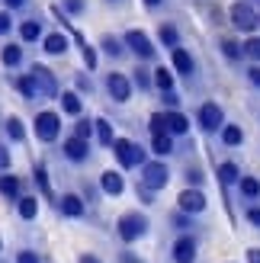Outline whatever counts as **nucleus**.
<instances>
[{
  "label": "nucleus",
  "mask_w": 260,
  "mask_h": 263,
  "mask_svg": "<svg viewBox=\"0 0 260 263\" xmlns=\"http://www.w3.org/2000/svg\"><path fill=\"white\" fill-rule=\"evenodd\" d=\"M4 64H7V68L23 64V48L20 45H4Z\"/></svg>",
  "instance_id": "obj_31"
},
{
  "label": "nucleus",
  "mask_w": 260,
  "mask_h": 263,
  "mask_svg": "<svg viewBox=\"0 0 260 263\" xmlns=\"http://www.w3.org/2000/svg\"><path fill=\"white\" fill-rule=\"evenodd\" d=\"M248 263H260V247H251L248 251Z\"/></svg>",
  "instance_id": "obj_49"
},
{
  "label": "nucleus",
  "mask_w": 260,
  "mask_h": 263,
  "mask_svg": "<svg viewBox=\"0 0 260 263\" xmlns=\"http://www.w3.org/2000/svg\"><path fill=\"white\" fill-rule=\"evenodd\" d=\"M151 151L158 154V157L174 154V135H171V132H161V135H154V138H151Z\"/></svg>",
  "instance_id": "obj_18"
},
{
  "label": "nucleus",
  "mask_w": 260,
  "mask_h": 263,
  "mask_svg": "<svg viewBox=\"0 0 260 263\" xmlns=\"http://www.w3.org/2000/svg\"><path fill=\"white\" fill-rule=\"evenodd\" d=\"M164 103H167L171 109H177V106H180V97L174 93V90H164Z\"/></svg>",
  "instance_id": "obj_46"
},
{
  "label": "nucleus",
  "mask_w": 260,
  "mask_h": 263,
  "mask_svg": "<svg viewBox=\"0 0 260 263\" xmlns=\"http://www.w3.org/2000/svg\"><path fill=\"white\" fill-rule=\"evenodd\" d=\"M254 7H257V10H260V0H254Z\"/></svg>",
  "instance_id": "obj_55"
},
{
  "label": "nucleus",
  "mask_w": 260,
  "mask_h": 263,
  "mask_svg": "<svg viewBox=\"0 0 260 263\" xmlns=\"http://www.w3.org/2000/svg\"><path fill=\"white\" fill-rule=\"evenodd\" d=\"M0 247H4V241H0Z\"/></svg>",
  "instance_id": "obj_56"
},
{
  "label": "nucleus",
  "mask_w": 260,
  "mask_h": 263,
  "mask_svg": "<svg viewBox=\"0 0 260 263\" xmlns=\"http://www.w3.org/2000/svg\"><path fill=\"white\" fill-rule=\"evenodd\" d=\"M77 90H84V93L90 90V81H87V77H77Z\"/></svg>",
  "instance_id": "obj_52"
},
{
  "label": "nucleus",
  "mask_w": 260,
  "mask_h": 263,
  "mask_svg": "<svg viewBox=\"0 0 260 263\" xmlns=\"http://www.w3.org/2000/svg\"><path fill=\"white\" fill-rule=\"evenodd\" d=\"M100 48L106 51V55H113V58H122L128 45H125V39H116V35H103V39H100Z\"/></svg>",
  "instance_id": "obj_19"
},
{
  "label": "nucleus",
  "mask_w": 260,
  "mask_h": 263,
  "mask_svg": "<svg viewBox=\"0 0 260 263\" xmlns=\"http://www.w3.org/2000/svg\"><path fill=\"white\" fill-rule=\"evenodd\" d=\"M64 10L77 16V13H84V0H64Z\"/></svg>",
  "instance_id": "obj_43"
},
{
  "label": "nucleus",
  "mask_w": 260,
  "mask_h": 263,
  "mask_svg": "<svg viewBox=\"0 0 260 263\" xmlns=\"http://www.w3.org/2000/svg\"><path fill=\"white\" fill-rule=\"evenodd\" d=\"M167 132H171V135H187V132H190V119H187V116L183 112H167Z\"/></svg>",
  "instance_id": "obj_20"
},
{
  "label": "nucleus",
  "mask_w": 260,
  "mask_h": 263,
  "mask_svg": "<svg viewBox=\"0 0 260 263\" xmlns=\"http://www.w3.org/2000/svg\"><path fill=\"white\" fill-rule=\"evenodd\" d=\"M4 167H10V151L0 144V170H4Z\"/></svg>",
  "instance_id": "obj_48"
},
{
  "label": "nucleus",
  "mask_w": 260,
  "mask_h": 263,
  "mask_svg": "<svg viewBox=\"0 0 260 263\" xmlns=\"http://www.w3.org/2000/svg\"><path fill=\"white\" fill-rule=\"evenodd\" d=\"M20 205V218H26V221H29V218H35L39 215V199H32V196H20V199H16Z\"/></svg>",
  "instance_id": "obj_23"
},
{
  "label": "nucleus",
  "mask_w": 260,
  "mask_h": 263,
  "mask_svg": "<svg viewBox=\"0 0 260 263\" xmlns=\"http://www.w3.org/2000/svg\"><path fill=\"white\" fill-rule=\"evenodd\" d=\"M58 209H61V215H68V218H81L84 215V199L74 196V193H64L58 199Z\"/></svg>",
  "instance_id": "obj_13"
},
{
  "label": "nucleus",
  "mask_w": 260,
  "mask_h": 263,
  "mask_svg": "<svg viewBox=\"0 0 260 263\" xmlns=\"http://www.w3.org/2000/svg\"><path fill=\"white\" fill-rule=\"evenodd\" d=\"M154 84H158L161 90H174V74L167 68H158V71H154Z\"/></svg>",
  "instance_id": "obj_34"
},
{
  "label": "nucleus",
  "mask_w": 260,
  "mask_h": 263,
  "mask_svg": "<svg viewBox=\"0 0 260 263\" xmlns=\"http://www.w3.org/2000/svg\"><path fill=\"white\" fill-rule=\"evenodd\" d=\"M228 16H231V26H235L238 32H254L260 26V10L251 0H235L231 10H228Z\"/></svg>",
  "instance_id": "obj_1"
},
{
  "label": "nucleus",
  "mask_w": 260,
  "mask_h": 263,
  "mask_svg": "<svg viewBox=\"0 0 260 263\" xmlns=\"http://www.w3.org/2000/svg\"><path fill=\"white\" fill-rule=\"evenodd\" d=\"M248 81L260 90V64H251V68H248Z\"/></svg>",
  "instance_id": "obj_45"
},
{
  "label": "nucleus",
  "mask_w": 260,
  "mask_h": 263,
  "mask_svg": "<svg viewBox=\"0 0 260 263\" xmlns=\"http://www.w3.org/2000/svg\"><path fill=\"white\" fill-rule=\"evenodd\" d=\"M84 196H87L90 202H94V199H97V190H94V186H90V183H87V186H84Z\"/></svg>",
  "instance_id": "obj_51"
},
{
  "label": "nucleus",
  "mask_w": 260,
  "mask_h": 263,
  "mask_svg": "<svg viewBox=\"0 0 260 263\" xmlns=\"http://www.w3.org/2000/svg\"><path fill=\"white\" fill-rule=\"evenodd\" d=\"M97 138H100V144H106V148H113V128H109V122L106 119H97Z\"/></svg>",
  "instance_id": "obj_32"
},
{
  "label": "nucleus",
  "mask_w": 260,
  "mask_h": 263,
  "mask_svg": "<svg viewBox=\"0 0 260 263\" xmlns=\"http://www.w3.org/2000/svg\"><path fill=\"white\" fill-rule=\"evenodd\" d=\"M222 55H225L228 61H238V58L244 55V45H238L235 39H222Z\"/></svg>",
  "instance_id": "obj_30"
},
{
  "label": "nucleus",
  "mask_w": 260,
  "mask_h": 263,
  "mask_svg": "<svg viewBox=\"0 0 260 263\" xmlns=\"http://www.w3.org/2000/svg\"><path fill=\"white\" fill-rule=\"evenodd\" d=\"M248 221H251L254 228H260V209H257V205H254V209H248Z\"/></svg>",
  "instance_id": "obj_47"
},
{
  "label": "nucleus",
  "mask_w": 260,
  "mask_h": 263,
  "mask_svg": "<svg viewBox=\"0 0 260 263\" xmlns=\"http://www.w3.org/2000/svg\"><path fill=\"white\" fill-rule=\"evenodd\" d=\"M87 154H90V144H87V138L74 135V138H68V141H64V157H68V161L81 164V161H87Z\"/></svg>",
  "instance_id": "obj_12"
},
{
  "label": "nucleus",
  "mask_w": 260,
  "mask_h": 263,
  "mask_svg": "<svg viewBox=\"0 0 260 263\" xmlns=\"http://www.w3.org/2000/svg\"><path fill=\"white\" fill-rule=\"evenodd\" d=\"M174 263H196V241L190 238V234H183V238L174 241Z\"/></svg>",
  "instance_id": "obj_11"
},
{
  "label": "nucleus",
  "mask_w": 260,
  "mask_h": 263,
  "mask_svg": "<svg viewBox=\"0 0 260 263\" xmlns=\"http://www.w3.org/2000/svg\"><path fill=\"white\" fill-rule=\"evenodd\" d=\"M13 87H16V90H20V93H23L26 100H39V97H42V90H39V84H35L32 71H29V74H20L16 81H13Z\"/></svg>",
  "instance_id": "obj_14"
},
{
  "label": "nucleus",
  "mask_w": 260,
  "mask_h": 263,
  "mask_svg": "<svg viewBox=\"0 0 260 263\" xmlns=\"http://www.w3.org/2000/svg\"><path fill=\"white\" fill-rule=\"evenodd\" d=\"M77 263H100L94 254H81V260H77Z\"/></svg>",
  "instance_id": "obj_53"
},
{
  "label": "nucleus",
  "mask_w": 260,
  "mask_h": 263,
  "mask_svg": "<svg viewBox=\"0 0 260 263\" xmlns=\"http://www.w3.org/2000/svg\"><path fill=\"white\" fill-rule=\"evenodd\" d=\"M32 128H35V138H39V141H55V138H58V132H61V119H58V112H51V109L39 112Z\"/></svg>",
  "instance_id": "obj_6"
},
{
  "label": "nucleus",
  "mask_w": 260,
  "mask_h": 263,
  "mask_svg": "<svg viewBox=\"0 0 260 263\" xmlns=\"http://www.w3.org/2000/svg\"><path fill=\"white\" fill-rule=\"evenodd\" d=\"M84 64H87V68H90V71H94V68H97V51H94V48H90V45H84Z\"/></svg>",
  "instance_id": "obj_41"
},
{
  "label": "nucleus",
  "mask_w": 260,
  "mask_h": 263,
  "mask_svg": "<svg viewBox=\"0 0 260 263\" xmlns=\"http://www.w3.org/2000/svg\"><path fill=\"white\" fill-rule=\"evenodd\" d=\"M16 263H39V254L35 251H20L16 254Z\"/></svg>",
  "instance_id": "obj_42"
},
{
  "label": "nucleus",
  "mask_w": 260,
  "mask_h": 263,
  "mask_svg": "<svg viewBox=\"0 0 260 263\" xmlns=\"http://www.w3.org/2000/svg\"><path fill=\"white\" fill-rule=\"evenodd\" d=\"M61 109L68 112V116H81V97H77V93H71V90H68V93L61 97Z\"/></svg>",
  "instance_id": "obj_29"
},
{
  "label": "nucleus",
  "mask_w": 260,
  "mask_h": 263,
  "mask_svg": "<svg viewBox=\"0 0 260 263\" xmlns=\"http://www.w3.org/2000/svg\"><path fill=\"white\" fill-rule=\"evenodd\" d=\"M196 119H199V128L212 135V132H218V128L225 125V112H222L218 103H202L199 112H196Z\"/></svg>",
  "instance_id": "obj_7"
},
{
  "label": "nucleus",
  "mask_w": 260,
  "mask_h": 263,
  "mask_svg": "<svg viewBox=\"0 0 260 263\" xmlns=\"http://www.w3.org/2000/svg\"><path fill=\"white\" fill-rule=\"evenodd\" d=\"M171 61H174V68H177L180 74H187V77L193 74V68H196V64H193V55H190L187 48H180V45L171 48Z\"/></svg>",
  "instance_id": "obj_16"
},
{
  "label": "nucleus",
  "mask_w": 260,
  "mask_h": 263,
  "mask_svg": "<svg viewBox=\"0 0 260 263\" xmlns=\"http://www.w3.org/2000/svg\"><path fill=\"white\" fill-rule=\"evenodd\" d=\"M97 132V122H90V119H77L74 125V135H81V138H90Z\"/></svg>",
  "instance_id": "obj_37"
},
{
  "label": "nucleus",
  "mask_w": 260,
  "mask_h": 263,
  "mask_svg": "<svg viewBox=\"0 0 260 263\" xmlns=\"http://www.w3.org/2000/svg\"><path fill=\"white\" fill-rule=\"evenodd\" d=\"M132 74H135V87H138V90H148V87L154 84V77H151L145 68H141V64H138V68H135Z\"/></svg>",
  "instance_id": "obj_35"
},
{
  "label": "nucleus",
  "mask_w": 260,
  "mask_h": 263,
  "mask_svg": "<svg viewBox=\"0 0 260 263\" xmlns=\"http://www.w3.org/2000/svg\"><path fill=\"white\" fill-rule=\"evenodd\" d=\"M116 231H119V238L125 244H132L138 238H145V231H148V218L141 215V212H125L119 218V225H116Z\"/></svg>",
  "instance_id": "obj_2"
},
{
  "label": "nucleus",
  "mask_w": 260,
  "mask_h": 263,
  "mask_svg": "<svg viewBox=\"0 0 260 263\" xmlns=\"http://www.w3.org/2000/svg\"><path fill=\"white\" fill-rule=\"evenodd\" d=\"M113 151H116V161H119L122 167H138V164H145V151H141L135 141H128V138H116V141H113Z\"/></svg>",
  "instance_id": "obj_4"
},
{
  "label": "nucleus",
  "mask_w": 260,
  "mask_h": 263,
  "mask_svg": "<svg viewBox=\"0 0 260 263\" xmlns=\"http://www.w3.org/2000/svg\"><path fill=\"white\" fill-rule=\"evenodd\" d=\"M167 132V112H154L151 116V135H161Z\"/></svg>",
  "instance_id": "obj_38"
},
{
  "label": "nucleus",
  "mask_w": 260,
  "mask_h": 263,
  "mask_svg": "<svg viewBox=\"0 0 260 263\" xmlns=\"http://www.w3.org/2000/svg\"><path fill=\"white\" fill-rule=\"evenodd\" d=\"M244 55L251 61H260V35H251L248 42H244Z\"/></svg>",
  "instance_id": "obj_36"
},
{
  "label": "nucleus",
  "mask_w": 260,
  "mask_h": 263,
  "mask_svg": "<svg viewBox=\"0 0 260 263\" xmlns=\"http://www.w3.org/2000/svg\"><path fill=\"white\" fill-rule=\"evenodd\" d=\"M7 4V10H20V7H26V0H4Z\"/></svg>",
  "instance_id": "obj_50"
},
{
  "label": "nucleus",
  "mask_w": 260,
  "mask_h": 263,
  "mask_svg": "<svg viewBox=\"0 0 260 263\" xmlns=\"http://www.w3.org/2000/svg\"><path fill=\"white\" fill-rule=\"evenodd\" d=\"M10 26H13V16L4 10V13H0V35H7V32H10Z\"/></svg>",
  "instance_id": "obj_44"
},
{
  "label": "nucleus",
  "mask_w": 260,
  "mask_h": 263,
  "mask_svg": "<svg viewBox=\"0 0 260 263\" xmlns=\"http://www.w3.org/2000/svg\"><path fill=\"white\" fill-rule=\"evenodd\" d=\"M0 196H7V199H20V180L16 177H0Z\"/></svg>",
  "instance_id": "obj_26"
},
{
  "label": "nucleus",
  "mask_w": 260,
  "mask_h": 263,
  "mask_svg": "<svg viewBox=\"0 0 260 263\" xmlns=\"http://www.w3.org/2000/svg\"><path fill=\"white\" fill-rule=\"evenodd\" d=\"M122 39H125L128 51H132V55H135L138 61H151L154 55H158V48L151 45V39H148L145 32H141V29H128V32H125Z\"/></svg>",
  "instance_id": "obj_3"
},
{
  "label": "nucleus",
  "mask_w": 260,
  "mask_h": 263,
  "mask_svg": "<svg viewBox=\"0 0 260 263\" xmlns=\"http://www.w3.org/2000/svg\"><path fill=\"white\" fill-rule=\"evenodd\" d=\"M161 4H164V0H145V7H151V10H154V7H161Z\"/></svg>",
  "instance_id": "obj_54"
},
{
  "label": "nucleus",
  "mask_w": 260,
  "mask_h": 263,
  "mask_svg": "<svg viewBox=\"0 0 260 263\" xmlns=\"http://www.w3.org/2000/svg\"><path fill=\"white\" fill-rule=\"evenodd\" d=\"M100 186H103V193L106 196H122V190H125V180L116 174V170H106V174L100 177Z\"/></svg>",
  "instance_id": "obj_15"
},
{
  "label": "nucleus",
  "mask_w": 260,
  "mask_h": 263,
  "mask_svg": "<svg viewBox=\"0 0 260 263\" xmlns=\"http://www.w3.org/2000/svg\"><path fill=\"white\" fill-rule=\"evenodd\" d=\"M167 180H171V170L161 161H151V164H141V186L148 190H164Z\"/></svg>",
  "instance_id": "obj_5"
},
{
  "label": "nucleus",
  "mask_w": 260,
  "mask_h": 263,
  "mask_svg": "<svg viewBox=\"0 0 260 263\" xmlns=\"http://www.w3.org/2000/svg\"><path fill=\"white\" fill-rule=\"evenodd\" d=\"M222 141L228 144V148H238V144L244 141V132H241V125H222Z\"/></svg>",
  "instance_id": "obj_27"
},
{
  "label": "nucleus",
  "mask_w": 260,
  "mask_h": 263,
  "mask_svg": "<svg viewBox=\"0 0 260 263\" xmlns=\"http://www.w3.org/2000/svg\"><path fill=\"white\" fill-rule=\"evenodd\" d=\"M238 180H241V170H238L235 161H225L218 167V183H222V186H231V183H238Z\"/></svg>",
  "instance_id": "obj_22"
},
{
  "label": "nucleus",
  "mask_w": 260,
  "mask_h": 263,
  "mask_svg": "<svg viewBox=\"0 0 260 263\" xmlns=\"http://www.w3.org/2000/svg\"><path fill=\"white\" fill-rule=\"evenodd\" d=\"M39 35H42V23L39 20H23L20 23V39L23 42H39Z\"/></svg>",
  "instance_id": "obj_21"
},
{
  "label": "nucleus",
  "mask_w": 260,
  "mask_h": 263,
  "mask_svg": "<svg viewBox=\"0 0 260 263\" xmlns=\"http://www.w3.org/2000/svg\"><path fill=\"white\" fill-rule=\"evenodd\" d=\"M187 180H190V186H202V170L190 167V170H187Z\"/></svg>",
  "instance_id": "obj_40"
},
{
  "label": "nucleus",
  "mask_w": 260,
  "mask_h": 263,
  "mask_svg": "<svg viewBox=\"0 0 260 263\" xmlns=\"http://www.w3.org/2000/svg\"><path fill=\"white\" fill-rule=\"evenodd\" d=\"M32 180L39 183V190H42L45 199H51V196H55V193H51V183H48V174H45V167H42V164H39V167L32 170Z\"/></svg>",
  "instance_id": "obj_28"
},
{
  "label": "nucleus",
  "mask_w": 260,
  "mask_h": 263,
  "mask_svg": "<svg viewBox=\"0 0 260 263\" xmlns=\"http://www.w3.org/2000/svg\"><path fill=\"white\" fill-rule=\"evenodd\" d=\"M32 77H35L39 90H42V97H58V81L45 64H32Z\"/></svg>",
  "instance_id": "obj_10"
},
{
  "label": "nucleus",
  "mask_w": 260,
  "mask_h": 263,
  "mask_svg": "<svg viewBox=\"0 0 260 263\" xmlns=\"http://www.w3.org/2000/svg\"><path fill=\"white\" fill-rule=\"evenodd\" d=\"M109 4H116V0H109Z\"/></svg>",
  "instance_id": "obj_57"
},
{
  "label": "nucleus",
  "mask_w": 260,
  "mask_h": 263,
  "mask_svg": "<svg viewBox=\"0 0 260 263\" xmlns=\"http://www.w3.org/2000/svg\"><path fill=\"white\" fill-rule=\"evenodd\" d=\"M106 90H109V97L116 103H125L128 97H132V84H128V77L125 74H116V71L106 77Z\"/></svg>",
  "instance_id": "obj_9"
},
{
  "label": "nucleus",
  "mask_w": 260,
  "mask_h": 263,
  "mask_svg": "<svg viewBox=\"0 0 260 263\" xmlns=\"http://www.w3.org/2000/svg\"><path fill=\"white\" fill-rule=\"evenodd\" d=\"M238 190H241L244 199H257V196H260V180L257 177H241L238 180Z\"/></svg>",
  "instance_id": "obj_24"
},
{
  "label": "nucleus",
  "mask_w": 260,
  "mask_h": 263,
  "mask_svg": "<svg viewBox=\"0 0 260 263\" xmlns=\"http://www.w3.org/2000/svg\"><path fill=\"white\" fill-rule=\"evenodd\" d=\"M42 48L48 51V55H64V51H68V35H64V32L45 35V39H42Z\"/></svg>",
  "instance_id": "obj_17"
},
{
  "label": "nucleus",
  "mask_w": 260,
  "mask_h": 263,
  "mask_svg": "<svg viewBox=\"0 0 260 263\" xmlns=\"http://www.w3.org/2000/svg\"><path fill=\"white\" fill-rule=\"evenodd\" d=\"M7 135H10L13 141H23V138H26V128H23V122L16 119V116H10V119H7Z\"/></svg>",
  "instance_id": "obj_33"
},
{
  "label": "nucleus",
  "mask_w": 260,
  "mask_h": 263,
  "mask_svg": "<svg viewBox=\"0 0 260 263\" xmlns=\"http://www.w3.org/2000/svg\"><path fill=\"white\" fill-rule=\"evenodd\" d=\"M158 39H161V45H167V48H177L180 45V32L174 29L171 23H164L161 29H158Z\"/></svg>",
  "instance_id": "obj_25"
},
{
  "label": "nucleus",
  "mask_w": 260,
  "mask_h": 263,
  "mask_svg": "<svg viewBox=\"0 0 260 263\" xmlns=\"http://www.w3.org/2000/svg\"><path fill=\"white\" fill-rule=\"evenodd\" d=\"M171 221L180 228V231H187V228H193V221H190V212H183V209H180L177 215H171Z\"/></svg>",
  "instance_id": "obj_39"
},
{
  "label": "nucleus",
  "mask_w": 260,
  "mask_h": 263,
  "mask_svg": "<svg viewBox=\"0 0 260 263\" xmlns=\"http://www.w3.org/2000/svg\"><path fill=\"white\" fill-rule=\"evenodd\" d=\"M177 205L183 209V212H190V215H199L202 209H206V196H202L199 186H190V190H183V193L177 196Z\"/></svg>",
  "instance_id": "obj_8"
}]
</instances>
